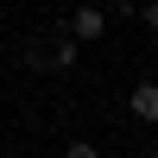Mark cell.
Returning a JSON list of instances; mask_svg holds the SVG:
<instances>
[{
  "instance_id": "6da1fadb",
  "label": "cell",
  "mask_w": 158,
  "mask_h": 158,
  "mask_svg": "<svg viewBox=\"0 0 158 158\" xmlns=\"http://www.w3.org/2000/svg\"><path fill=\"white\" fill-rule=\"evenodd\" d=\"M25 63H32V70L63 76V70L76 63V38H70V32H57V38H32V44H25Z\"/></svg>"
},
{
  "instance_id": "7a4b0ae2",
  "label": "cell",
  "mask_w": 158,
  "mask_h": 158,
  "mask_svg": "<svg viewBox=\"0 0 158 158\" xmlns=\"http://www.w3.org/2000/svg\"><path fill=\"white\" fill-rule=\"evenodd\" d=\"M70 38H76V44L108 38V6H95V0H89V6H76V13H70Z\"/></svg>"
},
{
  "instance_id": "3957f363",
  "label": "cell",
  "mask_w": 158,
  "mask_h": 158,
  "mask_svg": "<svg viewBox=\"0 0 158 158\" xmlns=\"http://www.w3.org/2000/svg\"><path fill=\"white\" fill-rule=\"evenodd\" d=\"M133 120L158 127V82H133Z\"/></svg>"
},
{
  "instance_id": "277c9868",
  "label": "cell",
  "mask_w": 158,
  "mask_h": 158,
  "mask_svg": "<svg viewBox=\"0 0 158 158\" xmlns=\"http://www.w3.org/2000/svg\"><path fill=\"white\" fill-rule=\"evenodd\" d=\"M63 158H101V152L89 146V139H70V146H63Z\"/></svg>"
},
{
  "instance_id": "5b68a950",
  "label": "cell",
  "mask_w": 158,
  "mask_h": 158,
  "mask_svg": "<svg viewBox=\"0 0 158 158\" xmlns=\"http://www.w3.org/2000/svg\"><path fill=\"white\" fill-rule=\"evenodd\" d=\"M139 25H152V32H158V0H146V6H139Z\"/></svg>"
}]
</instances>
